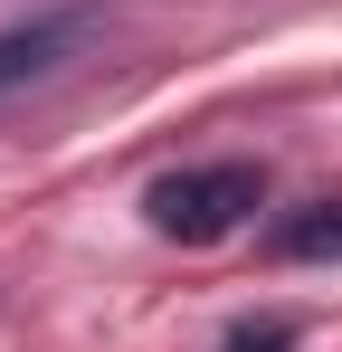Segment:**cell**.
<instances>
[{
	"mask_svg": "<svg viewBox=\"0 0 342 352\" xmlns=\"http://www.w3.org/2000/svg\"><path fill=\"white\" fill-rule=\"evenodd\" d=\"M266 257H276V267H314V257H333V267H342V200H304V210H285L276 229H266Z\"/></svg>",
	"mask_w": 342,
	"mask_h": 352,
	"instance_id": "3957f363",
	"label": "cell"
},
{
	"mask_svg": "<svg viewBox=\"0 0 342 352\" xmlns=\"http://www.w3.org/2000/svg\"><path fill=\"white\" fill-rule=\"evenodd\" d=\"M219 352H304V333H295L285 314H247V324H228Z\"/></svg>",
	"mask_w": 342,
	"mask_h": 352,
	"instance_id": "277c9868",
	"label": "cell"
},
{
	"mask_svg": "<svg viewBox=\"0 0 342 352\" xmlns=\"http://www.w3.org/2000/svg\"><path fill=\"white\" fill-rule=\"evenodd\" d=\"M95 38H105V10H38V19L0 29V96H10V86H38L57 67H76Z\"/></svg>",
	"mask_w": 342,
	"mask_h": 352,
	"instance_id": "7a4b0ae2",
	"label": "cell"
},
{
	"mask_svg": "<svg viewBox=\"0 0 342 352\" xmlns=\"http://www.w3.org/2000/svg\"><path fill=\"white\" fill-rule=\"evenodd\" d=\"M257 210H266V172H257V162H190V172H162L143 190L152 238H181V248H219V238H238Z\"/></svg>",
	"mask_w": 342,
	"mask_h": 352,
	"instance_id": "6da1fadb",
	"label": "cell"
}]
</instances>
